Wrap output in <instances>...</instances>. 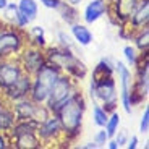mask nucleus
<instances>
[{
  "mask_svg": "<svg viewBox=\"0 0 149 149\" xmlns=\"http://www.w3.org/2000/svg\"><path fill=\"white\" fill-rule=\"evenodd\" d=\"M107 141H109L107 131L104 130V127H102V130H99V131L96 133V136H94V143H96V144L99 146V148H101V146H104Z\"/></svg>",
  "mask_w": 149,
  "mask_h": 149,
  "instance_id": "31",
  "label": "nucleus"
},
{
  "mask_svg": "<svg viewBox=\"0 0 149 149\" xmlns=\"http://www.w3.org/2000/svg\"><path fill=\"white\" fill-rule=\"evenodd\" d=\"M133 41H134V47L138 52H146L149 49V29L148 26L143 28V29H138L133 33Z\"/></svg>",
  "mask_w": 149,
  "mask_h": 149,
  "instance_id": "23",
  "label": "nucleus"
},
{
  "mask_svg": "<svg viewBox=\"0 0 149 149\" xmlns=\"http://www.w3.org/2000/svg\"><path fill=\"white\" fill-rule=\"evenodd\" d=\"M123 55H125V58H127L128 63H130L131 67H134V65H136V62H138L139 52L136 50V47H134V45H125V47H123Z\"/></svg>",
  "mask_w": 149,
  "mask_h": 149,
  "instance_id": "28",
  "label": "nucleus"
},
{
  "mask_svg": "<svg viewBox=\"0 0 149 149\" xmlns=\"http://www.w3.org/2000/svg\"><path fill=\"white\" fill-rule=\"evenodd\" d=\"M139 0H109L107 15L115 24H125L133 15L134 8L138 7Z\"/></svg>",
  "mask_w": 149,
  "mask_h": 149,
  "instance_id": "12",
  "label": "nucleus"
},
{
  "mask_svg": "<svg viewBox=\"0 0 149 149\" xmlns=\"http://www.w3.org/2000/svg\"><path fill=\"white\" fill-rule=\"evenodd\" d=\"M136 68V79L131 83L130 89V102L131 105L144 101L149 93V55L146 52H139L138 62L134 65Z\"/></svg>",
  "mask_w": 149,
  "mask_h": 149,
  "instance_id": "6",
  "label": "nucleus"
},
{
  "mask_svg": "<svg viewBox=\"0 0 149 149\" xmlns=\"http://www.w3.org/2000/svg\"><path fill=\"white\" fill-rule=\"evenodd\" d=\"M113 138H115V143L118 144V148H122V146L127 144L128 134H127V131H117V133L113 134Z\"/></svg>",
  "mask_w": 149,
  "mask_h": 149,
  "instance_id": "32",
  "label": "nucleus"
},
{
  "mask_svg": "<svg viewBox=\"0 0 149 149\" xmlns=\"http://www.w3.org/2000/svg\"><path fill=\"white\" fill-rule=\"evenodd\" d=\"M148 130H149V107H146L141 115V122H139V133L146 134Z\"/></svg>",
  "mask_w": 149,
  "mask_h": 149,
  "instance_id": "30",
  "label": "nucleus"
},
{
  "mask_svg": "<svg viewBox=\"0 0 149 149\" xmlns=\"http://www.w3.org/2000/svg\"><path fill=\"white\" fill-rule=\"evenodd\" d=\"M118 127H120V115L117 113L115 110L110 112L107 117V122L104 125V130L107 131V136L109 138H113V134L118 131Z\"/></svg>",
  "mask_w": 149,
  "mask_h": 149,
  "instance_id": "26",
  "label": "nucleus"
},
{
  "mask_svg": "<svg viewBox=\"0 0 149 149\" xmlns=\"http://www.w3.org/2000/svg\"><path fill=\"white\" fill-rule=\"evenodd\" d=\"M11 109L15 112L16 122L18 120L19 122H33V123H37V125L50 113L44 104H39V102L33 101L31 97H24L21 101L13 102Z\"/></svg>",
  "mask_w": 149,
  "mask_h": 149,
  "instance_id": "9",
  "label": "nucleus"
},
{
  "mask_svg": "<svg viewBox=\"0 0 149 149\" xmlns=\"http://www.w3.org/2000/svg\"><path fill=\"white\" fill-rule=\"evenodd\" d=\"M107 117H109V113L96 102L94 107H93V120H94V123H96L99 128H102L105 125V122H107Z\"/></svg>",
  "mask_w": 149,
  "mask_h": 149,
  "instance_id": "27",
  "label": "nucleus"
},
{
  "mask_svg": "<svg viewBox=\"0 0 149 149\" xmlns=\"http://www.w3.org/2000/svg\"><path fill=\"white\" fill-rule=\"evenodd\" d=\"M57 11L60 13V16H62V19L63 21H67L68 24H73V23H76V19H78V11H76V7H73L71 3H68V2H60V5L57 7Z\"/></svg>",
  "mask_w": 149,
  "mask_h": 149,
  "instance_id": "22",
  "label": "nucleus"
},
{
  "mask_svg": "<svg viewBox=\"0 0 149 149\" xmlns=\"http://www.w3.org/2000/svg\"><path fill=\"white\" fill-rule=\"evenodd\" d=\"M37 123L33 122H16L7 133L8 141L16 149H39L42 148L41 139L37 136Z\"/></svg>",
  "mask_w": 149,
  "mask_h": 149,
  "instance_id": "4",
  "label": "nucleus"
},
{
  "mask_svg": "<svg viewBox=\"0 0 149 149\" xmlns=\"http://www.w3.org/2000/svg\"><path fill=\"white\" fill-rule=\"evenodd\" d=\"M15 123H16V117H15L13 109H11V104L3 102V105L0 109V131L8 133Z\"/></svg>",
  "mask_w": 149,
  "mask_h": 149,
  "instance_id": "19",
  "label": "nucleus"
},
{
  "mask_svg": "<svg viewBox=\"0 0 149 149\" xmlns=\"http://www.w3.org/2000/svg\"><path fill=\"white\" fill-rule=\"evenodd\" d=\"M23 73L24 71H23L18 58L0 60V93L18 81L23 76Z\"/></svg>",
  "mask_w": 149,
  "mask_h": 149,
  "instance_id": "14",
  "label": "nucleus"
},
{
  "mask_svg": "<svg viewBox=\"0 0 149 149\" xmlns=\"http://www.w3.org/2000/svg\"><path fill=\"white\" fill-rule=\"evenodd\" d=\"M138 136H131V138L130 139H127V144H125V146H127V148L128 149H136V148H138Z\"/></svg>",
  "mask_w": 149,
  "mask_h": 149,
  "instance_id": "34",
  "label": "nucleus"
},
{
  "mask_svg": "<svg viewBox=\"0 0 149 149\" xmlns=\"http://www.w3.org/2000/svg\"><path fill=\"white\" fill-rule=\"evenodd\" d=\"M91 97L94 102H101V107L104 109L107 113L115 110L117 104H118V93H117V86L113 76L102 81H91L89 86Z\"/></svg>",
  "mask_w": 149,
  "mask_h": 149,
  "instance_id": "7",
  "label": "nucleus"
},
{
  "mask_svg": "<svg viewBox=\"0 0 149 149\" xmlns=\"http://www.w3.org/2000/svg\"><path fill=\"white\" fill-rule=\"evenodd\" d=\"M44 7H47V8H52V10H57V7L60 5V2L62 0H39Z\"/></svg>",
  "mask_w": 149,
  "mask_h": 149,
  "instance_id": "33",
  "label": "nucleus"
},
{
  "mask_svg": "<svg viewBox=\"0 0 149 149\" xmlns=\"http://www.w3.org/2000/svg\"><path fill=\"white\" fill-rule=\"evenodd\" d=\"M2 105H3V99L0 97V109H2Z\"/></svg>",
  "mask_w": 149,
  "mask_h": 149,
  "instance_id": "39",
  "label": "nucleus"
},
{
  "mask_svg": "<svg viewBox=\"0 0 149 149\" xmlns=\"http://www.w3.org/2000/svg\"><path fill=\"white\" fill-rule=\"evenodd\" d=\"M148 24H149V0H139L138 7L134 8L133 15L125 23V26L130 29V33H134V31L146 28Z\"/></svg>",
  "mask_w": 149,
  "mask_h": 149,
  "instance_id": "16",
  "label": "nucleus"
},
{
  "mask_svg": "<svg viewBox=\"0 0 149 149\" xmlns=\"http://www.w3.org/2000/svg\"><path fill=\"white\" fill-rule=\"evenodd\" d=\"M37 136L41 139V144H67V136L63 128L60 125V120L55 113H49L37 127Z\"/></svg>",
  "mask_w": 149,
  "mask_h": 149,
  "instance_id": "10",
  "label": "nucleus"
},
{
  "mask_svg": "<svg viewBox=\"0 0 149 149\" xmlns=\"http://www.w3.org/2000/svg\"><path fill=\"white\" fill-rule=\"evenodd\" d=\"M57 37H58V45H60V47H65V49H73V41H71V37L68 36L67 33H63V31H60V33L57 34Z\"/></svg>",
  "mask_w": 149,
  "mask_h": 149,
  "instance_id": "29",
  "label": "nucleus"
},
{
  "mask_svg": "<svg viewBox=\"0 0 149 149\" xmlns=\"http://www.w3.org/2000/svg\"><path fill=\"white\" fill-rule=\"evenodd\" d=\"M18 28L24 29L37 16V0H19L18 3Z\"/></svg>",
  "mask_w": 149,
  "mask_h": 149,
  "instance_id": "17",
  "label": "nucleus"
},
{
  "mask_svg": "<svg viewBox=\"0 0 149 149\" xmlns=\"http://www.w3.org/2000/svg\"><path fill=\"white\" fill-rule=\"evenodd\" d=\"M44 52H45V62L49 65L55 67L60 73L71 76L74 81L83 79L88 73L86 65L71 52V49L55 45V47H47Z\"/></svg>",
  "mask_w": 149,
  "mask_h": 149,
  "instance_id": "2",
  "label": "nucleus"
},
{
  "mask_svg": "<svg viewBox=\"0 0 149 149\" xmlns=\"http://www.w3.org/2000/svg\"><path fill=\"white\" fill-rule=\"evenodd\" d=\"M78 91V86L71 76L68 74H60L58 79L55 81V84L52 86V89L49 93L47 99H45L44 105L47 107V110L50 113H55V110L63 104L65 101H68L74 93Z\"/></svg>",
  "mask_w": 149,
  "mask_h": 149,
  "instance_id": "8",
  "label": "nucleus"
},
{
  "mask_svg": "<svg viewBox=\"0 0 149 149\" xmlns=\"http://www.w3.org/2000/svg\"><path fill=\"white\" fill-rule=\"evenodd\" d=\"M3 21L7 24H11V26L18 28V5L16 3H7L3 10Z\"/></svg>",
  "mask_w": 149,
  "mask_h": 149,
  "instance_id": "25",
  "label": "nucleus"
},
{
  "mask_svg": "<svg viewBox=\"0 0 149 149\" xmlns=\"http://www.w3.org/2000/svg\"><path fill=\"white\" fill-rule=\"evenodd\" d=\"M79 148H81V149H97L99 146H97L96 143L93 141V143H86V144H81Z\"/></svg>",
  "mask_w": 149,
  "mask_h": 149,
  "instance_id": "35",
  "label": "nucleus"
},
{
  "mask_svg": "<svg viewBox=\"0 0 149 149\" xmlns=\"http://www.w3.org/2000/svg\"><path fill=\"white\" fill-rule=\"evenodd\" d=\"M28 39H29V44H33V45H36V47H41V49H44L45 47V31H44V28L42 26H34L33 29L29 31V34H28Z\"/></svg>",
  "mask_w": 149,
  "mask_h": 149,
  "instance_id": "24",
  "label": "nucleus"
},
{
  "mask_svg": "<svg viewBox=\"0 0 149 149\" xmlns=\"http://www.w3.org/2000/svg\"><path fill=\"white\" fill-rule=\"evenodd\" d=\"M81 2H83V0H68V3H71L73 7H76V5H79Z\"/></svg>",
  "mask_w": 149,
  "mask_h": 149,
  "instance_id": "37",
  "label": "nucleus"
},
{
  "mask_svg": "<svg viewBox=\"0 0 149 149\" xmlns=\"http://www.w3.org/2000/svg\"><path fill=\"white\" fill-rule=\"evenodd\" d=\"M113 67H115V71L118 73V79H120V102H122V107L127 113H131L130 89H131V83H133L131 81V71L122 62H117Z\"/></svg>",
  "mask_w": 149,
  "mask_h": 149,
  "instance_id": "15",
  "label": "nucleus"
},
{
  "mask_svg": "<svg viewBox=\"0 0 149 149\" xmlns=\"http://www.w3.org/2000/svg\"><path fill=\"white\" fill-rule=\"evenodd\" d=\"M28 44V33L21 28L7 24L0 31V60L16 58Z\"/></svg>",
  "mask_w": 149,
  "mask_h": 149,
  "instance_id": "3",
  "label": "nucleus"
},
{
  "mask_svg": "<svg viewBox=\"0 0 149 149\" xmlns=\"http://www.w3.org/2000/svg\"><path fill=\"white\" fill-rule=\"evenodd\" d=\"M60 74L62 73H60L55 67L45 63L41 70L33 74L29 97L33 101L39 102V104H44L47 96H49V93H50V89H52V86L55 84V81L58 79Z\"/></svg>",
  "mask_w": 149,
  "mask_h": 149,
  "instance_id": "5",
  "label": "nucleus"
},
{
  "mask_svg": "<svg viewBox=\"0 0 149 149\" xmlns=\"http://www.w3.org/2000/svg\"><path fill=\"white\" fill-rule=\"evenodd\" d=\"M71 36L74 37V41L79 45H89L93 42V33L89 31V28L79 23H73L71 24Z\"/></svg>",
  "mask_w": 149,
  "mask_h": 149,
  "instance_id": "21",
  "label": "nucleus"
},
{
  "mask_svg": "<svg viewBox=\"0 0 149 149\" xmlns=\"http://www.w3.org/2000/svg\"><path fill=\"white\" fill-rule=\"evenodd\" d=\"M84 110H86V99L79 91H76L68 101H65L55 110V115L60 120V125L63 128V133L67 136L68 143L78 138L79 131H81Z\"/></svg>",
  "mask_w": 149,
  "mask_h": 149,
  "instance_id": "1",
  "label": "nucleus"
},
{
  "mask_svg": "<svg viewBox=\"0 0 149 149\" xmlns=\"http://www.w3.org/2000/svg\"><path fill=\"white\" fill-rule=\"evenodd\" d=\"M7 3H8V0H0V10H3Z\"/></svg>",
  "mask_w": 149,
  "mask_h": 149,
  "instance_id": "38",
  "label": "nucleus"
},
{
  "mask_svg": "<svg viewBox=\"0 0 149 149\" xmlns=\"http://www.w3.org/2000/svg\"><path fill=\"white\" fill-rule=\"evenodd\" d=\"M16 58H18L23 71L28 73V74H31V76H33L36 71H39L45 63H47V62H45L44 49L36 47V45L29 44V42L24 45V49L19 52V55L16 57Z\"/></svg>",
  "mask_w": 149,
  "mask_h": 149,
  "instance_id": "11",
  "label": "nucleus"
},
{
  "mask_svg": "<svg viewBox=\"0 0 149 149\" xmlns=\"http://www.w3.org/2000/svg\"><path fill=\"white\" fill-rule=\"evenodd\" d=\"M113 65L110 63L109 58H102L99 63L94 67L93 70V79L91 81H102V79H107V78H112L113 76Z\"/></svg>",
  "mask_w": 149,
  "mask_h": 149,
  "instance_id": "20",
  "label": "nucleus"
},
{
  "mask_svg": "<svg viewBox=\"0 0 149 149\" xmlns=\"http://www.w3.org/2000/svg\"><path fill=\"white\" fill-rule=\"evenodd\" d=\"M105 144H107L109 149H118V144L115 143V139H112V138H109V141L105 143Z\"/></svg>",
  "mask_w": 149,
  "mask_h": 149,
  "instance_id": "36",
  "label": "nucleus"
},
{
  "mask_svg": "<svg viewBox=\"0 0 149 149\" xmlns=\"http://www.w3.org/2000/svg\"><path fill=\"white\" fill-rule=\"evenodd\" d=\"M107 11H109V0H93L86 5L83 18L88 24H93V23L99 21L104 15H107Z\"/></svg>",
  "mask_w": 149,
  "mask_h": 149,
  "instance_id": "18",
  "label": "nucleus"
},
{
  "mask_svg": "<svg viewBox=\"0 0 149 149\" xmlns=\"http://www.w3.org/2000/svg\"><path fill=\"white\" fill-rule=\"evenodd\" d=\"M31 81H33V76L28 73H23V76L18 79L16 83L3 89L0 93V97L3 99V102L7 104H13L16 101H21L24 97H29V91H31Z\"/></svg>",
  "mask_w": 149,
  "mask_h": 149,
  "instance_id": "13",
  "label": "nucleus"
}]
</instances>
